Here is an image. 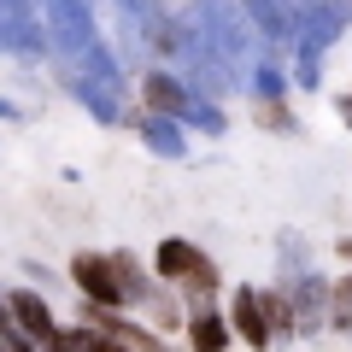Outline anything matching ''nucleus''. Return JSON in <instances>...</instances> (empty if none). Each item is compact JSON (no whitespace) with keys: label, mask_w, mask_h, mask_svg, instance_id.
<instances>
[{"label":"nucleus","mask_w":352,"mask_h":352,"mask_svg":"<svg viewBox=\"0 0 352 352\" xmlns=\"http://www.w3.org/2000/svg\"><path fill=\"white\" fill-rule=\"evenodd\" d=\"M252 82H258V94H264V100H276L282 88H288V76H282V71H276V65H264V71H258V76H252Z\"/></svg>","instance_id":"13"},{"label":"nucleus","mask_w":352,"mask_h":352,"mask_svg":"<svg viewBox=\"0 0 352 352\" xmlns=\"http://www.w3.org/2000/svg\"><path fill=\"white\" fill-rule=\"evenodd\" d=\"M188 12H194V36L223 65H235V59L252 53V24H247V12H235V0H194Z\"/></svg>","instance_id":"2"},{"label":"nucleus","mask_w":352,"mask_h":352,"mask_svg":"<svg viewBox=\"0 0 352 352\" xmlns=\"http://www.w3.org/2000/svg\"><path fill=\"white\" fill-rule=\"evenodd\" d=\"M300 30H305V53H317V47H329L340 36V12H305Z\"/></svg>","instance_id":"11"},{"label":"nucleus","mask_w":352,"mask_h":352,"mask_svg":"<svg viewBox=\"0 0 352 352\" xmlns=\"http://www.w3.org/2000/svg\"><path fill=\"white\" fill-rule=\"evenodd\" d=\"M41 12H47V36H53V47H59L65 59L82 65L88 82L118 88V65H112V53L100 47V36H94V18H88L82 0H41Z\"/></svg>","instance_id":"1"},{"label":"nucleus","mask_w":352,"mask_h":352,"mask_svg":"<svg viewBox=\"0 0 352 352\" xmlns=\"http://www.w3.org/2000/svg\"><path fill=\"white\" fill-rule=\"evenodd\" d=\"M76 100L88 106V112L100 118V124H118V100H112V88H100V82H88V76H76Z\"/></svg>","instance_id":"10"},{"label":"nucleus","mask_w":352,"mask_h":352,"mask_svg":"<svg viewBox=\"0 0 352 352\" xmlns=\"http://www.w3.org/2000/svg\"><path fill=\"white\" fill-rule=\"evenodd\" d=\"M141 141H147L159 159H182V153H188V135H182V124H176V118H159V112L141 118Z\"/></svg>","instance_id":"7"},{"label":"nucleus","mask_w":352,"mask_h":352,"mask_svg":"<svg viewBox=\"0 0 352 352\" xmlns=\"http://www.w3.org/2000/svg\"><path fill=\"white\" fill-rule=\"evenodd\" d=\"M0 352H30V346H24L18 335H6V329H0Z\"/></svg>","instance_id":"15"},{"label":"nucleus","mask_w":352,"mask_h":352,"mask_svg":"<svg viewBox=\"0 0 352 352\" xmlns=\"http://www.w3.org/2000/svg\"><path fill=\"white\" fill-rule=\"evenodd\" d=\"M6 311L18 317V329H24V335H36V340L53 335V311H47V300H41V294H12V300H6Z\"/></svg>","instance_id":"8"},{"label":"nucleus","mask_w":352,"mask_h":352,"mask_svg":"<svg viewBox=\"0 0 352 352\" xmlns=\"http://www.w3.org/2000/svg\"><path fill=\"white\" fill-rule=\"evenodd\" d=\"M335 323H352V282L335 288Z\"/></svg>","instance_id":"14"},{"label":"nucleus","mask_w":352,"mask_h":352,"mask_svg":"<svg viewBox=\"0 0 352 352\" xmlns=\"http://www.w3.org/2000/svg\"><path fill=\"white\" fill-rule=\"evenodd\" d=\"M241 6H247V18L258 24L264 41H282V47H288V41L300 36V12H294L288 0H241Z\"/></svg>","instance_id":"6"},{"label":"nucleus","mask_w":352,"mask_h":352,"mask_svg":"<svg viewBox=\"0 0 352 352\" xmlns=\"http://www.w3.org/2000/svg\"><path fill=\"white\" fill-rule=\"evenodd\" d=\"M0 118H18V112H12V106H6V100H0Z\"/></svg>","instance_id":"17"},{"label":"nucleus","mask_w":352,"mask_h":352,"mask_svg":"<svg viewBox=\"0 0 352 352\" xmlns=\"http://www.w3.org/2000/svg\"><path fill=\"white\" fill-rule=\"evenodd\" d=\"M235 329L252 340V346H270V323H264V305L252 288H235Z\"/></svg>","instance_id":"9"},{"label":"nucleus","mask_w":352,"mask_h":352,"mask_svg":"<svg viewBox=\"0 0 352 352\" xmlns=\"http://www.w3.org/2000/svg\"><path fill=\"white\" fill-rule=\"evenodd\" d=\"M159 270H164L170 282H188L194 294H212V288H217L212 258H206L200 247H188V241H164V247H159Z\"/></svg>","instance_id":"4"},{"label":"nucleus","mask_w":352,"mask_h":352,"mask_svg":"<svg viewBox=\"0 0 352 352\" xmlns=\"http://www.w3.org/2000/svg\"><path fill=\"white\" fill-rule=\"evenodd\" d=\"M188 340H194L200 352H223L229 329H223V317H194V323H188Z\"/></svg>","instance_id":"12"},{"label":"nucleus","mask_w":352,"mask_h":352,"mask_svg":"<svg viewBox=\"0 0 352 352\" xmlns=\"http://www.w3.org/2000/svg\"><path fill=\"white\" fill-rule=\"evenodd\" d=\"M71 276H76V288H82L88 300H100V305L129 300V288H124V276H118V264H112V258H94V252H82V258L71 264Z\"/></svg>","instance_id":"5"},{"label":"nucleus","mask_w":352,"mask_h":352,"mask_svg":"<svg viewBox=\"0 0 352 352\" xmlns=\"http://www.w3.org/2000/svg\"><path fill=\"white\" fill-rule=\"evenodd\" d=\"M147 100L159 118H176V124H200V129H223V112L206 106L194 88H182L176 76H147Z\"/></svg>","instance_id":"3"},{"label":"nucleus","mask_w":352,"mask_h":352,"mask_svg":"<svg viewBox=\"0 0 352 352\" xmlns=\"http://www.w3.org/2000/svg\"><path fill=\"white\" fill-rule=\"evenodd\" d=\"M335 112H340V118L352 124V94H340V100H335Z\"/></svg>","instance_id":"16"},{"label":"nucleus","mask_w":352,"mask_h":352,"mask_svg":"<svg viewBox=\"0 0 352 352\" xmlns=\"http://www.w3.org/2000/svg\"><path fill=\"white\" fill-rule=\"evenodd\" d=\"M124 6H135V0H124Z\"/></svg>","instance_id":"18"}]
</instances>
